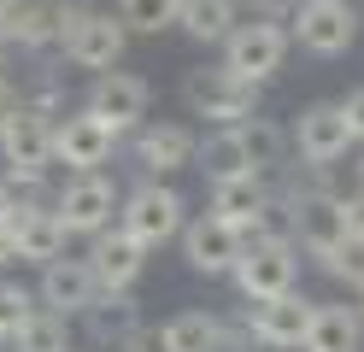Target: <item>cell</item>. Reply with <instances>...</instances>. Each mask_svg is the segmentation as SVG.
<instances>
[{"label": "cell", "instance_id": "484cf974", "mask_svg": "<svg viewBox=\"0 0 364 352\" xmlns=\"http://www.w3.org/2000/svg\"><path fill=\"white\" fill-rule=\"evenodd\" d=\"M12 352H71V317L36 305V317L12 335Z\"/></svg>", "mask_w": 364, "mask_h": 352}, {"label": "cell", "instance_id": "1f68e13d", "mask_svg": "<svg viewBox=\"0 0 364 352\" xmlns=\"http://www.w3.org/2000/svg\"><path fill=\"white\" fill-rule=\"evenodd\" d=\"M124 352H171V346H165V329H147V323H141V329L124 341Z\"/></svg>", "mask_w": 364, "mask_h": 352}, {"label": "cell", "instance_id": "f1b7e54d", "mask_svg": "<svg viewBox=\"0 0 364 352\" xmlns=\"http://www.w3.org/2000/svg\"><path fill=\"white\" fill-rule=\"evenodd\" d=\"M317 265H323V276H335V282H347V288H358V282H364V235H347V241L329 247Z\"/></svg>", "mask_w": 364, "mask_h": 352}, {"label": "cell", "instance_id": "cb8c5ba5", "mask_svg": "<svg viewBox=\"0 0 364 352\" xmlns=\"http://www.w3.org/2000/svg\"><path fill=\"white\" fill-rule=\"evenodd\" d=\"M194 164H200L212 182H218V176H241V171H253V164H247L241 135H235V124H223V129H212L206 141H194Z\"/></svg>", "mask_w": 364, "mask_h": 352}, {"label": "cell", "instance_id": "836d02e7", "mask_svg": "<svg viewBox=\"0 0 364 352\" xmlns=\"http://www.w3.org/2000/svg\"><path fill=\"white\" fill-rule=\"evenodd\" d=\"M341 106H347V124H353V135L364 141V82H358V88H353V94H347Z\"/></svg>", "mask_w": 364, "mask_h": 352}, {"label": "cell", "instance_id": "e0dca14e", "mask_svg": "<svg viewBox=\"0 0 364 352\" xmlns=\"http://www.w3.org/2000/svg\"><path fill=\"white\" fill-rule=\"evenodd\" d=\"M0 41L24 53L59 47V0H0Z\"/></svg>", "mask_w": 364, "mask_h": 352}, {"label": "cell", "instance_id": "ac0fdd59", "mask_svg": "<svg viewBox=\"0 0 364 352\" xmlns=\"http://www.w3.org/2000/svg\"><path fill=\"white\" fill-rule=\"evenodd\" d=\"M135 164H141L147 176H176L194 164V135L182 124H135Z\"/></svg>", "mask_w": 364, "mask_h": 352}, {"label": "cell", "instance_id": "5bb4252c", "mask_svg": "<svg viewBox=\"0 0 364 352\" xmlns=\"http://www.w3.org/2000/svg\"><path fill=\"white\" fill-rule=\"evenodd\" d=\"M147 100H153V88L135 77V70H118V65L100 70L95 88H88V112L106 117V124L118 129V135H124V129H135V124L147 117Z\"/></svg>", "mask_w": 364, "mask_h": 352}, {"label": "cell", "instance_id": "d6986e66", "mask_svg": "<svg viewBox=\"0 0 364 352\" xmlns=\"http://www.w3.org/2000/svg\"><path fill=\"white\" fill-rule=\"evenodd\" d=\"M77 317H82V335L100 352H124V341L141 329V305L129 294H95V305H82Z\"/></svg>", "mask_w": 364, "mask_h": 352}, {"label": "cell", "instance_id": "4dcf8cb0", "mask_svg": "<svg viewBox=\"0 0 364 352\" xmlns=\"http://www.w3.org/2000/svg\"><path fill=\"white\" fill-rule=\"evenodd\" d=\"M235 12H241V18H270V23H282V18H288V0H235Z\"/></svg>", "mask_w": 364, "mask_h": 352}, {"label": "cell", "instance_id": "2e32d148", "mask_svg": "<svg viewBox=\"0 0 364 352\" xmlns=\"http://www.w3.org/2000/svg\"><path fill=\"white\" fill-rule=\"evenodd\" d=\"M95 294H100V282H95V270H88V258H48L41 265V288H36V299L48 305V311H59V317H77L82 305H95Z\"/></svg>", "mask_w": 364, "mask_h": 352}, {"label": "cell", "instance_id": "3957f363", "mask_svg": "<svg viewBox=\"0 0 364 352\" xmlns=\"http://www.w3.org/2000/svg\"><path fill=\"white\" fill-rule=\"evenodd\" d=\"M182 211H188V206H182L176 188L159 182V176H147L135 194L118 200V229H129L135 241L153 252V247H165V241H176V235H182V223H188Z\"/></svg>", "mask_w": 364, "mask_h": 352}, {"label": "cell", "instance_id": "8d00e7d4", "mask_svg": "<svg viewBox=\"0 0 364 352\" xmlns=\"http://www.w3.org/2000/svg\"><path fill=\"white\" fill-rule=\"evenodd\" d=\"M6 53H12V47H6V41H0V77H6Z\"/></svg>", "mask_w": 364, "mask_h": 352}, {"label": "cell", "instance_id": "9a60e30c", "mask_svg": "<svg viewBox=\"0 0 364 352\" xmlns=\"http://www.w3.org/2000/svg\"><path fill=\"white\" fill-rule=\"evenodd\" d=\"M341 241H347V218H341V194L335 188H317V194L294 200V247H306L311 258H323Z\"/></svg>", "mask_w": 364, "mask_h": 352}, {"label": "cell", "instance_id": "5b68a950", "mask_svg": "<svg viewBox=\"0 0 364 352\" xmlns=\"http://www.w3.org/2000/svg\"><path fill=\"white\" fill-rule=\"evenodd\" d=\"M112 153H118V129H112L106 117H95L88 106L53 117V164H65L71 176L112 164Z\"/></svg>", "mask_w": 364, "mask_h": 352}, {"label": "cell", "instance_id": "7402d4cb", "mask_svg": "<svg viewBox=\"0 0 364 352\" xmlns=\"http://www.w3.org/2000/svg\"><path fill=\"white\" fill-rule=\"evenodd\" d=\"M235 23H241L235 0H182V6H176V30L188 36V41H200V47L223 41Z\"/></svg>", "mask_w": 364, "mask_h": 352}, {"label": "cell", "instance_id": "ba28073f", "mask_svg": "<svg viewBox=\"0 0 364 352\" xmlns=\"http://www.w3.org/2000/svg\"><path fill=\"white\" fill-rule=\"evenodd\" d=\"M311 311L317 305L306 294H270V299H253L247 305V335H253V346L264 352H294L306 341V329H311Z\"/></svg>", "mask_w": 364, "mask_h": 352}, {"label": "cell", "instance_id": "d6a6232c", "mask_svg": "<svg viewBox=\"0 0 364 352\" xmlns=\"http://www.w3.org/2000/svg\"><path fill=\"white\" fill-rule=\"evenodd\" d=\"M341 218H347V235H364V194H341Z\"/></svg>", "mask_w": 364, "mask_h": 352}, {"label": "cell", "instance_id": "ffe728a7", "mask_svg": "<svg viewBox=\"0 0 364 352\" xmlns=\"http://www.w3.org/2000/svg\"><path fill=\"white\" fill-rule=\"evenodd\" d=\"M270 200V182L259 171H241V176H218L212 182V211L223 223H235L241 229V241H247V223L259 218V206Z\"/></svg>", "mask_w": 364, "mask_h": 352}, {"label": "cell", "instance_id": "603a6c76", "mask_svg": "<svg viewBox=\"0 0 364 352\" xmlns=\"http://www.w3.org/2000/svg\"><path fill=\"white\" fill-rule=\"evenodd\" d=\"M235 135H241V147H247V164H253L259 176H270V171H282V153H288V135L270 124V117H241L235 124Z\"/></svg>", "mask_w": 364, "mask_h": 352}, {"label": "cell", "instance_id": "4fadbf2b", "mask_svg": "<svg viewBox=\"0 0 364 352\" xmlns=\"http://www.w3.org/2000/svg\"><path fill=\"white\" fill-rule=\"evenodd\" d=\"M0 159H6V176H48L53 171V117L24 106L12 117V129L0 135Z\"/></svg>", "mask_w": 364, "mask_h": 352}, {"label": "cell", "instance_id": "e575fe53", "mask_svg": "<svg viewBox=\"0 0 364 352\" xmlns=\"http://www.w3.org/2000/svg\"><path fill=\"white\" fill-rule=\"evenodd\" d=\"M0 265H18V241H12V229H6V218H0Z\"/></svg>", "mask_w": 364, "mask_h": 352}, {"label": "cell", "instance_id": "d590c367", "mask_svg": "<svg viewBox=\"0 0 364 352\" xmlns=\"http://www.w3.org/2000/svg\"><path fill=\"white\" fill-rule=\"evenodd\" d=\"M353 311L364 317V282H358V288H353Z\"/></svg>", "mask_w": 364, "mask_h": 352}, {"label": "cell", "instance_id": "8992f818", "mask_svg": "<svg viewBox=\"0 0 364 352\" xmlns=\"http://www.w3.org/2000/svg\"><path fill=\"white\" fill-rule=\"evenodd\" d=\"M118 182L112 176H100V171H82V176H71L53 194V211H59V223H65V235H100L106 223H118Z\"/></svg>", "mask_w": 364, "mask_h": 352}, {"label": "cell", "instance_id": "74e56055", "mask_svg": "<svg viewBox=\"0 0 364 352\" xmlns=\"http://www.w3.org/2000/svg\"><path fill=\"white\" fill-rule=\"evenodd\" d=\"M358 194H364V159H358Z\"/></svg>", "mask_w": 364, "mask_h": 352}, {"label": "cell", "instance_id": "f546056e", "mask_svg": "<svg viewBox=\"0 0 364 352\" xmlns=\"http://www.w3.org/2000/svg\"><path fill=\"white\" fill-rule=\"evenodd\" d=\"M18 112H24V88H18V82H6V77H0V135H6L12 129V117Z\"/></svg>", "mask_w": 364, "mask_h": 352}, {"label": "cell", "instance_id": "44dd1931", "mask_svg": "<svg viewBox=\"0 0 364 352\" xmlns=\"http://www.w3.org/2000/svg\"><path fill=\"white\" fill-rule=\"evenodd\" d=\"M300 352H364V317L353 305H317Z\"/></svg>", "mask_w": 364, "mask_h": 352}, {"label": "cell", "instance_id": "4316f807", "mask_svg": "<svg viewBox=\"0 0 364 352\" xmlns=\"http://www.w3.org/2000/svg\"><path fill=\"white\" fill-rule=\"evenodd\" d=\"M176 6L182 0H118V18L129 36H159V30H176Z\"/></svg>", "mask_w": 364, "mask_h": 352}, {"label": "cell", "instance_id": "6da1fadb", "mask_svg": "<svg viewBox=\"0 0 364 352\" xmlns=\"http://www.w3.org/2000/svg\"><path fill=\"white\" fill-rule=\"evenodd\" d=\"M182 106L194 117H206L212 129H223V124H241V117L259 112V82H247V77H235L223 65H212V70L200 65V70L182 77Z\"/></svg>", "mask_w": 364, "mask_h": 352}, {"label": "cell", "instance_id": "30bf717a", "mask_svg": "<svg viewBox=\"0 0 364 352\" xmlns=\"http://www.w3.org/2000/svg\"><path fill=\"white\" fill-rule=\"evenodd\" d=\"M182 258H188V270L194 276H230L235 270V258H241V229L235 223H223L218 211H200V218L182 223Z\"/></svg>", "mask_w": 364, "mask_h": 352}, {"label": "cell", "instance_id": "52a82bcc", "mask_svg": "<svg viewBox=\"0 0 364 352\" xmlns=\"http://www.w3.org/2000/svg\"><path fill=\"white\" fill-rule=\"evenodd\" d=\"M230 276H235V288H241L247 305L270 299V294H288L294 276H300V247L294 241H247Z\"/></svg>", "mask_w": 364, "mask_h": 352}, {"label": "cell", "instance_id": "277c9868", "mask_svg": "<svg viewBox=\"0 0 364 352\" xmlns=\"http://www.w3.org/2000/svg\"><path fill=\"white\" fill-rule=\"evenodd\" d=\"M282 59H288V30L270 18H241L223 36V70H235V77L259 82V88L282 70Z\"/></svg>", "mask_w": 364, "mask_h": 352}, {"label": "cell", "instance_id": "8fae6325", "mask_svg": "<svg viewBox=\"0 0 364 352\" xmlns=\"http://www.w3.org/2000/svg\"><path fill=\"white\" fill-rule=\"evenodd\" d=\"M141 265H147V247L135 241L129 229L106 223L100 235H88V270H95L100 294H129L135 276H141Z\"/></svg>", "mask_w": 364, "mask_h": 352}, {"label": "cell", "instance_id": "d4e9b609", "mask_svg": "<svg viewBox=\"0 0 364 352\" xmlns=\"http://www.w3.org/2000/svg\"><path fill=\"white\" fill-rule=\"evenodd\" d=\"M171 352H223V317L218 311H182L165 323Z\"/></svg>", "mask_w": 364, "mask_h": 352}, {"label": "cell", "instance_id": "9c48e42d", "mask_svg": "<svg viewBox=\"0 0 364 352\" xmlns=\"http://www.w3.org/2000/svg\"><path fill=\"white\" fill-rule=\"evenodd\" d=\"M294 153H300L306 164H341L353 147V124H347V106L341 100H311L300 117H294Z\"/></svg>", "mask_w": 364, "mask_h": 352}, {"label": "cell", "instance_id": "83f0119b", "mask_svg": "<svg viewBox=\"0 0 364 352\" xmlns=\"http://www.w3.org/2000/svg\"><path fill=\"white\" fill-rule=\"evenodd\" d=\"M36 294L30 288H18V282H0V346H12V335L36 317Z\"/></svg>", "mask_w": 364, "mask_h": 352}, {"label": "cell", "instance_id": "7c38bea8", "mask_svg": "<svg viewBox=\"0 0 364 352\" xmlns=\"http://www.w3.org/2000/svg\"><path fill=\"white\" fill-rule=\"evenodd\" d=\"M124 47H129V30H124V18L118 12H100V6H88V18L77 23L71 36H65V59H71L77 70H112L124 59Z\"/></svg>", "mask_w": 364, "mask_h": 352}, {"label": "cell", "instance_id": "7a4b0ae2", "mask_svg": "<svg viewBox=\"0 0 364 352\" xmlns=\"http://www.w3.org/2000/svg\"><path fill=\"white\" fill-rule=\"evenodd\" d=\"M288 41H300L317 59H341L358 41V12L353 0H294L288 6Z\"/></svg>", "mask_w": 364, "mask_h": 352}]
</instances>
